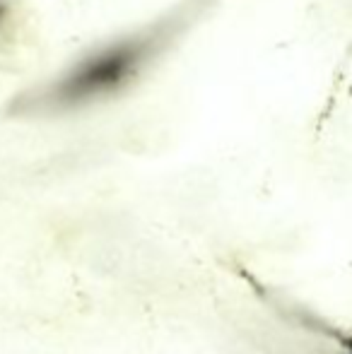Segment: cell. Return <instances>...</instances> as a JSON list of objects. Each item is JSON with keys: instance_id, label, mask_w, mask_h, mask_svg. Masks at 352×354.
<instances>
[{"instance_id": "1", "label": "cell", "mask_w": 352, "mask_h": 354, "mask_svg": "<svg viewBox=\"0 0 352 354\" xmlns=\"http://www.w3.org/2000/svg\"><path fill=\"white\" fill-rule=\"evenodd\" d=\"M220 0H178L160 15L94 41L85 51L15 94L10 118L48 121L92 111L126 97L147 80Z\"/></svg>"}, {"instance_id": "2", "label": "cell", "mask_w": 352, "mask_h": 354, "mask_svg": "<svg viewBox=\"0 0 352 354\" xmlns=\"http://www.w3.org/2000/svg\"><path fill=\"white\" fill-rule=\"evenodd\" d=\"M10 24H12V5L10 0H0V41H5L8 37Z\"/></svg>"}, {"instance_id": "3", "label": "cell", "mask_w": 352, "mask_h": 354, "mask_svg": "<svg viewBox=\"0 0 352 354\" xmlns=\"http://www.w3.org/2000/svg\"><path fill=\"white\" fill-rule=\"evenodd\" d=\"M340 354H352V340L343 342V352H340Z\"/></svg>"}]
</instances>
